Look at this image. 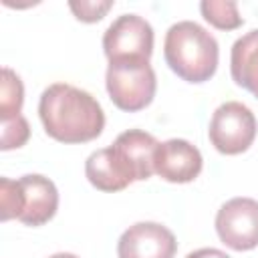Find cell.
Masks as SVG:
<instances>
[{
    "mask_svg": "<svg viewBox=\"0 0 258 258\" xmlns=\"http://www.w3.org/2000/svg\"><path fill=\"white\" fill-rule=\"evenodd\" d=\"M22 212V189L18 179L0 177V220L8 222L12 218L18 220Z\"/></svg>",
    "mask_w": 258,
    "mask_h": 258,
    "instance_id": "9a60e30c",
    "label": "cell"
},
{
    "mask_svg": "<svg viewBox=\"0 0 258 258\" xmlns=\"http://www.w3.org/2000/svg\"><path fill=\"white\" fill-rule=\"evenodd\" d=\"M256 131L258 123L254 113L240 101H226L214 111L208 137L216 151L224 155H238L250 149L256 139Z\"/></svg>",
    "mask_w": 258,
    "mask_h": 258,
    "instance_id": "277c9868",
    "label": "cell"
},
{
    "mask_svg": "<svg viewBox=\"0 0 258 258\" xmlns=\"http://www.w3.org/2000/svg\"><path fill=\"white\" fill-rule=\"evenodd\" d=\"M69 8L73 10L77 20L93 24V22H99L113 8V2L111 0H81V2L71 0Z\"/></svg>",
    "mask_w": 258,
    "mask_h": 258,
    "instance_id": "e0dca14e",
    "label": "cell"
},
{
    "mask_svg": "<svg viewBox=\"0 0 258 258\" xmlns=\"http://www.w3.org/2000/svg\"><path fill=\"white\" fill-rule=\"evenodd\" d=\"M157 145H159V141L151 133L141 131V129H127L113 143V147L131 165L137 181H145L151 177Z\"/></svg>",
    "mask_w": 258,
    "mask_h": 258,
    "instance_id": "8fae6325",
    "label": "cell"
},
{
    "mask_svg": "<svg viewBox=\"0 0 258 258\" xmlns=\"http://www.w3.org/2000/svg\"><path fill=\"white\" fill-rule=\"evenodd\" d=\"M30 137V125L22 115L2 119V135H0V149L10 151L22 147Z\"/></svg>",
    "mask_w": 258,
    "mask_h": 258,
    "instance_id": "2e32d148",
    "label": "cell"
},
{
    "mask_svg": "<svg viewBox=\"0 0 258 258\" xmlns=\"http://www.w3.org/2000/svg\"><path fill=\"white\" fill-rule=\"evenodd\" d=\"M22 103H24V85L12 69L4 67L0 79V119H10L20 115Z\"/></svg>",
    "mask_w": 258,
    "mask_h": 258,
    "instance_id": "4fadbf2b",
    "label": "cell"
},
{
    "mask_svg": "<svg viewBox=\"0 0 258 258\" xmlns=\"http://www.w3.org/2000/svg\"><path fill=\"white\" fill-rule=\"evenodd\" d=\"M204 167L202 153L185 139H167L157 145L153 157V173L169 183H189Z\"/></svg>",
    "mask_w": 258,
    "mask_h": 258,
    "instance_id": "ba28073f",
    "label": "cell"
},
{
    "mask_svg": "<svg viewBox=\"0 0 258 258\" xmlns=\"http://www.w3.org/2000/svg\"><path fill=\"white\" fill-rule=\"evenodd\" d=\"M18 183L22 189V212L18 216V222L36 228L52 220L58 210L56 185L40 173L22 175L18 177Z\"/></svg>",
    "mask_w": 258,
    "mask_h": 258,
    "instance_id": "9c48e42d",
    "label": "cell"
},
{
    "mask_svg": "<svg viewBox=\"0 0 258 258\" xmlns=\"http://www.w3.org/2000/svg\"><path fill=\"white\" fill-rule=\"evenodd\" d=\"M167 67L187 83H206L216 75L220 60L218 40L198 22L179 20L171 24L163 40Z\"/></svg>",
    "mask_w": 258,
    "mask_h": 258,
    "instance_id": "7a4b0ae2",
    "label": "cell"
},
{
    "mask_svg": "<svg viewBox=\"0 0 258 258\" xmlns=\"http://www.w3.org/2000/svg\"><path fill=\"white\" fill-rule=\"evenodd\" d=\"M48 258H79V256L77 254H71V252H56V254H52Z\"/></svg>",
    "mask_w": 258,
    "mask_h": 258,
    "instance_id": "d6986e66",
    "label": "cell"
},
{
    "mask_svg": "<svg viewBox=\"0 0 258 258\" xmlns=\"http://www.w3.org/2000/svg\"><path fill=\"white\" fill-rule=\"evenodd\" d=\"M85 175L89 183L99 191H121L137 181L131 165L113 145L97 149L87 157Z\"/></svg>",
    "mask_w": 258,
    "mask_h": 258,
    "instance_id": "30bf717a",
    "label": "cell"
},
{
    "mask_svg": "<svg viewBox=\"0 0 258 258\" xmlns=\"http://www.w3.org/2000/svg\"><path fill=\"white\" fill-rule=\"evenodd\" d=\"M230 75L238 87L258 99V28L242 34L232 44Z\"/></svg>",
    "mask_w": 258,
    "mask_h": 258,
    "instance_id": "7c38bea8",
    "label": "cell"
},
{
    "mask_svg": "<svg viewBox=\"0 0 258 258\" xmlns=\"http://www.w3.org/2000/svg\"><path fill=\"white\" fill-rule=\"evenodd\" d=\"M38 117L46 135L60 143L93 141L105 127L101 103L91 93L69 83H52L42 91Z\"/></svg>",
    "mask_w": 258,
    "mask_h": 258,
    "instance_id": "6da1fadb",
    "label": "cell"
},
{
    "mask_svg": "<svg viewBox=\"0 0 258 258\" xmlns=\"http://www.w3.org/2000/svg\"><path fill=\"white\" fill-rule=\"evenodd\" d=\"M185 258H230V256L218 248H200V250L189 252Z\"/></svg>",
    "mask_w": 258,
    "mask_h": 258,
    "instance_id": "ac0fdd59",
    "label": "cell"
},
{
    "mask_svg": "<svg viewBox=\"0 0 258 258\" xmlns=\"http://www.w3.org/2000/svg\"><path fill=\"white\" fill-rule=\"evenodd\" d=\"M105 87L117 109L135 113L151 105L157 91V77L145 58H119L109 62Z\"/></svg>",
    "mask_w": 258,
    "mask_h": 258,
    "instance_id": "3957f363",
    "label": "cell"
},
{
    "mask_svg": "<svg viewBox=\"0 0 258 258\" xmlns=\"http://www.w3.org/2000/svg\"><path fill=\"white\" fill-rule=\"evenodd\" d=\"M103 50L111 60L145 58L153 54V28L139 14H121L103 34Z\"/></svg>",
    "mask_w": 258,
    "mask_h": 258,
    "instance_id": "5b68a950",
    "label": "cell"
},
{
    "mask_svg": "<svg viewBox=\"0 0 258 258\" xmlns=\"http://www.w3.org/2000/svg\"><path fill=\"white\" fill-rule=\"evenodd\" d=\"M218 238L236 252L258 246V202L252 198H232L216 214Z\"/></svg>",
    "mask_w": 258,
    "mask_h": 258,
    "instance_id": "8992f818",
    "label": "cell"
},
{
    "mask_svg": "<svg viewBox=\"0 0 258 258\" xmlns=\"http://www.w3.org/2000/svg\"><path fill=\"white\" fill-rule=\"evenodd\" d=\"M200 10L202 16L220 30H236L244 22L238 12V4L232 0H204L200 4Z\"/></svg>",
    "mask_w": 258,
    "mask_h": 258,
    "instance_id": "5bb4252c",
    "label": "cell"
},
{
    "mask_svg": "<svg viewBox=\"0 0 258 258\" xmlns=\"http://www.w3.org/2000/svg\"><path fill=\"white\" fill-rule=\"evenodd\" d=\"M175 252L177 242L173 232L157 222H137L117 242L119 258H173Z\"/></svg>",
    "mask_w": 258,
    "mask_h": 258,
    "instance_id": "52a82bcc",
    "label": "cell"
}]
</instances>
